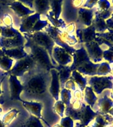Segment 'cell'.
I'll list each match as a JSON object with an SVG mask.
<instances>
[{
  "instance_id": "cell-40",
  "label": "cell",
  "mask_w": 113,
  "mask_h": 127,
  "mask_svg": "<svg viewBox=\"0 0 113 127\" xmlns=\"http://www.w3.org/2000/svg\"><path fill=\"white\" fill-rule=\"evenodd\" d=\"M61 127H73V120L69 117H62L60 121V124Z\"/></svg>"
},
{
  "instance_id": "cell-13",
  "label": "cell",
  "mask_w": 113,
  "mask_h": 127,
  "mask_svg": "<svg viewBox=\"0 0 113 127\" xmlns=\"http://www.w3.org/2000/svg\"><path fill=\"white\" fill-rule=\"evenodd\" d=\"M50 73L51 75V81L49 87V92L56 101H58L59 99V93L61 89L58 72L56 68H53L50 70Z\"/></svg>"
},
{
  "instance_id": "cell-47",
  "label": "cell",
  "mask_w": 113,
  "mask_h": 127,
  "mask_svg": "<svg viewBox=\"0 0 113 127\" xmlns=\"http://www.w3.org/2000/svg\"><path fill=\"white\" fill-rule=\"evenodd\" d=\"M84 2H85V1H83V0H72L71 5L75 9L80 8L81 7V6H83Z\"/></svg>"
},
{
  "instance_id": "cell-33",
  "label": "cell",
  "mask_w": 113,
  "mask_h": 127,
  "mask_svg": "<svg viewBox=\"0 0 113 127\" xmlns=\"http://www.w3.org/2000/svg\"><path fill=\"white\" fill-rule=\"evenodd\" d=\"M19 32V30L16 29L15 27H5L1 26V32L0 37L3 38H10L15 37Z\"/></svg>"
},
{
  "instance_id": "cell-59",
  "label": "cell",
  "mask_w": 113,
  "mask_h": 127,
  "mask_svg": "<svg viewBox=\"0 0 113 127\" xmlns=\"http://www.w3.org/2000/svg\"><path fill=\"white\" fill-rule=\"evenodd\" d=\"M2 113V109L0 107V115H1V113Z\"/></svg>"
},
{
  "instance_id": "cell-4",
  "label": "cell",
  "mask_w": 113,
  "mask_h": 127,
  "mask_svg": "<svg viewBox=\"0 0 113 127\" xmlns=\"http://www.w3.org/2000/svg\"><path fill=\"white\" fill-rule=\"evenodd\" d=\"M88 85L93 89L98 96L105 90H111L113 87V76L112 75L105 76L94 75L88 77Z\"/></svg>"
},
{
  "instance_id": "cell-8",
  "label": "cell",
  "mask_w": 113,
  "mask_h": 127,
  "mask_svg": "<svg viewBox=\"0 0 113 127\" xmlns=\"http://www.w3.org/2000/svg\"><path fill=\"white\" fill-rule=\"evenodd\" d=\"M96 33L95 28L93 25L87 27L78 28L76 29L75 34L78 40V43L84 44L90 42L94 41L96 38Z\"/></svg>"
},
{
  "instance_id": "cell-28",
  "label": "cell",
  "mask_w": 113,
  "mask_h": 127,
  "mask_svg": "<svg viewBox=\"0 0 113 127\" xmlns=\"http://www.w3.org/2000/svg\"><path fill=\"white\" fill-rule=\"evenodd\" d=\"M92 25L95 28V31L98 33H102L107 31V27L106 24V21L101 18L95 11L94 18L92 22Z\"/></svg>"
},
{
  "instance_id": "cell-14",
  "label": "cell",
  "mask_w": 113,
  "mask_h": 127,
  "mask_svg": "<svg viewBox=\"0 0 113 127\" xmlns=\"http://www.w3.org/2000/svg\"><path fill=\"white\" fill-rule=\"evenodd\" d=\"M98 97V101L95 106L97 109L95 111L99 115L107 114L109 110L113 107V100L107 93H104L103 95L101 94Z\"/></svg>"
},
{
  "instance_id": "cell-1",
  "label": "cell",
  "mask_w": 113,
  "mask_h": 127,
  "mask_svg": "<svg viewBox=\"0 0 113 127\" xmlns=\"http://www.w3.org/2000/svg\"><path fill=\"white\" fill-rule=\"evenodd\" d=\"M23 36L26 40L24 45L25 49L35 62L36 64L46 71H50L51 69L56 68L47 50L35 44L26 34H23Z\"/></svg>"
},
{
  "instance_id": "cell-51",
  "label": "cell",
  "mask_w": 113,
  "mask_h": 127,
  "mask_svg": "<svg viewBox=\"0 0 113 127\" xmlns=\"http://www.w3.org/2000/svg\"><path fill=\"white\" fill-rule=\"evenodd\" d=\"M75 127H85V125H83V124H81L80 123H75Z\"/></svg>"
},
{
  "instance_id": "cell-16",
  "label": "cell",
  "mask_w": 113,
  "mask_h": 127,
  "mask_svg": "<svg viewBox=\"0 0 113 127\" xmlns=\"http://www.w3.org/2000/svg\"><path fill=\"white\" fill-rule=\"evenodd\" d=\"M99 66V64L93 63L89 59L81 64L77 67L76 70L85 76L91 77L97 75V71Z\"/></svg>"
},
{
  "instance_id": "cell-3",
  "label": "cell",
  "mask_w": 113,
  "mask_h": 127,
  "mask_svg": "<svg viewBox=\"0 0 113 127\" xmlns=\"http://www.w3.org/2000/svg\"><path fill=\"white\" fill-rule=\"evenodd\" d=\"M26 34L35 44L39 46L40 47H42L47 50L51 58L54 65L56 67L57 64L56 63V62L52 58V50H53L54 47L55 46L56 44L53 40L52 39V38L48 35V34L44 31L36 32L32 34Z\"/></svg>"
},
{
  "instance_id": "cell-58",
  "label": "cell",
  "mask_w": 113,
  "mask_h": 127,
  "mask_svg": "<svg viewBox=\"0 0 113 127\" xmlns=\"http://www.w3.org/2000/svg\"><path fill=\"white\" fill-rule=\"evenodd\" d=\"M1 20H0V35H1Z\"/></svg>"
},
{
  "instance_id": "cell-48",
  "label": "cell",
  "mask_w": 113,
  "mask_h": 127,
  "mask_svg": "<svg viewBox=\"0 0 113 127\" xmlns=\"http://www.w3.org/2000/svg\"><path fill=\"white\" fill-rule=\"evenodd\" d=\"M106 24H107V31L113 33V19L112 18H109L106 20Z\"/></svg>"
},
{
  "instance_id": "cell-26",
  "label": "cell",
  "mask_w": 113,
  "mask_h": 127,
  "mask_svg": "<svg viewBox=\"0 0 113 127\" xmlns=\"http://www.w3.org/2000/svg\"><path fill=\"white\" fill-rule=\"evenodd\" d=\"M63 0H50V12L56 19H59L62 12Z\"/></svg>"
},
{
  "instance_id": "cell-6",
  "label": "cell",
  "mask_w": 113,
  "mask_h": 127,
  "mask_svg": "<svg viewBox=\"0 0 113 127\" xmlns=\"http://www.w3.org/2000/svg\"><path fill=\"white\" fill-rule=\"evenodd\" d=\"M89 59L93 63L99 64L103 61V50L96 41H92L83 44Z\"/></svg>"
},
{
  "instance_id": "cell-9",
  "label": "cell",
  "mask_w": 113,
  "mask_h": 127,
  "mask_svg": "<svg viewBox=\"0 0 113 127\" xmlns=\"http://www.w3.org/2000/svg\"><path fill=\"white\" fill-rule=\"evenodd\" d=\"M41 17V15L35 12L34 13L21 19L19 31L21 33L30 34L35 24Z\"/></svg>"
},
{
  "instance_id": "cell-41",
  "label": "cell",
  "mask_w": 113,
  "mask_h": 127,
  "mask_svg": "<svg viewBox=\"0 0 113 127\" xmlns=\"http://www.w3.org/2000/svg\"><path fill=\"white\" fill-rule=\"evenodd\" d=\"M63 88H65V89H68V90H70L71 91H74L75 90L77 89V85L75 84V83L74 82L72 79H68L65 83L64 84V86H63Z\"/></svg>"
},
{
  "instance_id": "cell-56",
  "label": "cell",
  "mask_w": 113,
  "mask_h": 127,
  "mask_svg": "<svg viewBox=\"0 0 113 127\" xmlns=\"http://www.w3.org/2000/svg\"><path fill=\"white\" fill-rule=\"evenodd\" d=\"M2 90H1V83H0V95H1Z\"/></svg>"
},
{
  "instance_id": "cell-30",
  "label": "cell",
  "mask_w": 113,
  "mask_h": 127,
  "mask_svg": "<svg viewBox=\"0 0 113 127\" xmlns=\"http://www.w3.org/2000/svg\"><path fill=\"white\" fill-rule=\"evenodd\" d=\"M111 73H112V68H111V65L109 62L103 61L101 63H99V66L97 69L96 75L105 76V75H111Z\"/></svg>"
},
{
  "instance_id": "cell-36",
  "label": "cell",
  "mask_w": 113,
  "mask_h": 127,
  "mask_svg": "<svg viewBox=\"0 0 113 127\" xmlns=\"http://www.w3.org/2000/svg\"><path fill=\"white\" fill-rule=\"evenodd\" d=\"M65 107L66 106L65 104L61 100H58V101H56L52 109H53L54 112L59 115V117H63V114L65 113Z\"/></svg>"
},
{
  "instance_id": "cell-17",
  "label": "cell",
  "mask_w": 113,
  "mask_h": 127,
  "mask_svg": "<svg viewBox=\"0 0 113 127\" xmlns=\"http://www.w3.org/2000/svg\"><path fill=\"white\" fill-rule=\"evenodd\" d=\"M98 113L97 112H95L89 105H87L83 101L79 119L81 124H83V125H89V123L95 119Z\"/></svg>"
},
{
  "instance_id": "cell-18",
  "label": "cell",
  "mask_w": 113,
  "mask_h": 127,
  "mask_svg": "<svg viewBox=\"0 0 113 127\" xmlns=\"http://www.w3.org/2000/svg\"><path fill=\"white\" fill-rule=\"evenodd\" d=\"M73 62L70 66L71 71L76 70L77 67L85 60L89 59L87 52L84 46H81L78 49H76L75 52L72 54Z\"/></svg>"
},
{
  "instance_id": "cell-52",
  "label": "cell",
  "mask_w": 113,
  "mask_h": 127,
  "mask_svg": "<svg viewBox=\"0 0 113 127\" xmlns=\"http://www.w3.org/2000/svg\"><path fill=\"white\" fill-rule=\"evenodd\" d=\"M109 97H111V99L113 100V87L111 89V91H110V93H109Z\"/></svg>"
},
{
  "instance_id": "cell-25",
  "label": "cell",
  "mask_w": 113,
  "mask_h": 127,
  "mask_svg": "<svg viewBox=\"0 0 113 127\" xmlns=\"http://www.w3.org/2000/svg\"><path fill=\"white\" fill-rule=\"evenodd\" d=\"M33 7L36 13L46 16L50 10V0H34Z\"/></svg>"
},
{
  "instance_id": "cell-24",
  "label": "cell",
  "mask_w": 113,
  "mask_h": 127,
  "mask_svg": "<svg viewBox=\"0 0 113 127\" xmlns=\"http://www.w3.org/2000/svg\"><path fill=\"white\" fill-rule=\"evenodd\" d=\"M70 78L73 79L79 89H80L83 92L85 87L88 85V77L83 75L77 70L72 71Z\"/></svg>"
},
{
  "instance_id": "cell-60",
  "label": "cell",
  "mask_w": 113,
  "mask_h": 127,
  "mask_svg": "<svg viewBox=\"0 0 113 127\" xmlns=\"http://www.w3.org/2000/svg\"><path fill=\"white\" fill-rule=\"evenodd\" d=\"M3 101H1V100H0V104H3Z\"/></svg>"
},
{
  "instance_id": "cell-34",
  "label": "cell",
  "mask_w": 113,
  "mask_h": 127,
  "mask_svg": "<svg viewBox=\"0 0 113 127\" xmlns=\"http://www.w3.org/2000/svg\"><path fill=\"white\" fill-rule=\"evenodd\" d=\"M1 25L5 27H14V19L9 13H4L0 17Z\"/></svg>"
},
{
  "instance_id": "cell-62",
  "label": "cell",
  "mask_w": 113,
  "mask_h": 127,
  "mask_svg": "<svg viewBox=\"0 0 113 127\" xmlns=\"http://www.w3.org/2000/svg\"><path fill=\"white\" fill-rule=\"evenodd\" d=\"M112 4L113 5V0H112Z\"/></svg>"
},
{
  "instance_id": "cell-46",
  "label": "cell",
  "mask_w": 113,
  "mask_h": 127,
  "mask_svg": "<svg viewBox=\"0 0 113 127\" xmlns=\"http://www.w3.org/2000/svg\"><path fill=\"white\" fill-rule=\"evenodd\" d=\"M15 1L21 2V3H23L25 6L28 7V8L34 10V7H33L34 0H15Z\"/></svg>"
},
{
  "instance_id": "cell-7",
  "label": "cell",
  "mask_w": 113,
  "mask_h": 127,
  "mask_svg": "<svg viewBox=\"0 0 113 127\" xmlns=\"http://www.w3.org/2000/svg\"><path fill=\"white\" fill-rule=\"evenodd\" d=\"M52 58L57 65H70L73 62L72 55L68 53L64 48L55 45L52 50Z\"/></svg>"
},
{
  "instance_id": "cell-39",
  "label": "cell",
  "mask_w": 113,
  "mask_h": 127,
  "mask_svg": "<svg viewBox=\"0 0 113 127\" xmlns=\"http://www.w3.org/2000/svg\"><path fill=\"white\" fill-rule=\"evenodd\" d=\"M113 7H111V9H109L106 11H95V13L98 15L101 18H102L103 19L106 20L111 17V15L113 13Z\"/></svg>"
},
{
  "instance_id": "cell-2",
  "label": "cell",
  "mask_w": 113,
  "mask_h": 127,
  "mask_svg": "<svg viewBox=\"0 0 113 127\" xmlns=\"http://www.w3.org/2000/svg\"><path fill=\"white\" fill-rule=\"evenodd\" d=\"M23 91L32 96L43 95L46 91L47 81L45 75L42 73H36L27 77L24 83Z\"/></svg>"
},
{
  "instance_id": "cell-44",
  "label": "cell",
  "mask_w": 113,
  "mask_h": 127,
  "mask_svg": "<svg viewBox=\"0 0 113 127\" xmlns=\"http://www.w3.org/2000/svg\"><path fill=\"white\" fill-rule=\"evenodd\" d=\"M82 104H83V101H79V100H75L73 99L71 103V107L74 110L76 111H79L81 110V107H82Z\"/></svg>"
},
{
  "instance_id": "cell-12",
  "label": "cell",
  "mask_w": 113,
  "mask_h": 127,
  "mask_svg": "<svg viewBox=\"0 0 113 127\" xmlns=\"http://www.w3.org/2000/svg\"><path fill=\"white\" fill-rule=\"evenodd\" d=\"M8 8L20 20L35 13L33 9H30L21 3V2L15 1V0L8 6Z\"/></svg>"
},
{
  "instance_id": "cell-11",
  "label": "cell",
  "mask_w": 113,
  "mask_h": 127,
  "mask_svg": "<svg viewBox=\"0 0 113 127\" xmlns=\"http://www.w3.org/2000/svg\"><path fill=\"white\" fill-rule=\"evenodd\" d=\"M9 83L11 99L12 100H18L21 101L22 99L20 95L24 89L23 83L18 79L17 76L13 75H9Z\"/></svg>"
},
{
  "instance_id": "cell-29",
  "label": "cell",
  "mask_w": 113,
  "mask_h": 127,
  "mask_svg": "<svg viewBox=\"0 0 113 127\" xmlns=\"http://www.w3.org/2000/svg\"><path fill=\"white\" fill-rule=\"evenodd\" d=\"M45 17L47 19L48 21L50 23V25H52L53 27L60 29H65L66 23H65V21L63 19H61V18L56 19L53 16V15L50 12V11Z\"/></svg>"
},
{
  "instance_id": "cell-21",
  "label": "cell",
  "mask_w": 113,
  "mask_h": 127,
  "mask_svg": "<svg viewBox=\"0 0 113 127\" xmlns=\"http://www.w3.org/2000/svg\"><path fill=\"white\" fill-rule=\"evenodd\" d=\"M1 49L3 51L4 54L7 56L9 57L10 58H11L14 60H16V61L22 59L23 58L27 57L28 55L24 46L10 48V49H2V48Z\"/></svg>"
},
{
  "instance_id": "cell-35",
  "label": "cell",
  "mask_w": 113,
  "mask_h": 127,
  "mask_svg": "<svg viewBox=\"0 0 113 127\" xmlns=\"http://www.w3.org/2000/svg\"><path fill=\"white\" fill-rule=\"evenodd\" d=\"M23 127H43L38 118L31 115L24 124Z\"/></svg>"
},
{
  "instance_id": "cell-42",
  "label": "cell",
  "mask_w": 113,
  "mask_h": 127,
  "mask_svg": "<svg viewBox=\"0 0 113 127\" xmlns=\"http://www.w3.org/2000/svg\"><path fill=\"white\" fill-rule=\"evenodd\" d=\"M76 27H76L75 23L71 22L70 23L66 25L65 29H64V31L69 34H74V32L76 31Z\"/></svg>"
},
{
  "instance_id": "cell-32",
  "label": "cell",
  "mask_w": 113,
  "mask_h": 127,
  "mask_svg": "<svg viewBox=\"0 0 113 127\" xmlns=\"http://www.w3.org/2000/svg\"><path fill=\"white\" fill-rule=\"evenodd\" d=\"M19 113V111L16 109H13L8 111L7 113H6L3 116L1 120L4 126L5 127V126H8L9 125H10L12 121L17 117Z\"/></svg>"
},
{
  "instance_id": "cell-22",
  "label": "cell",
  "mask_w": 113,
  "mask_h": 127,
  "mask_svg": "<svg viewBox=\"0 0 113 127\" xmlns=\"http://www.w3.org/2000/svg\"><path fill=\"white\" fill-rule=\"evenodd\" d=\"M98 95L94 92L93 89L89 85H87L83 91V102L93 109L95 107L97 101Z\"/></svg>"
},
{
  "instance_id": "cell-15",
  "label": "cell",
  "mask_w": 113,
  "mask_h": 127,
  "mask_svg": "<svg viewBox=\"0 0 113 127\" xmlns=\"http://www.w3.org/2000/svg\"><path fill=\"white\" fill-rule=\"evenodd\" d=\"M95 11L93 9L80 7L77 11V22L83 26V27H87L92 25V22L94 18Z\"/></svg>"
},
{
  "instance_id": "cell-31",
  "label": "cell",
  "mask_w": 113,
  "mask_h": 127,
  "mask_svg": "<svg viewBox=\"0 0 113 127\" xmlns=\"http://www.w3.org/2000/svg\"><path fill=\"white\" fill-rule=\"evenodd\" d=\"M59 98H60V100L65 104L66 107L69 106L73 100L72 91L65 88H61L60 93H59Z\"/></svg>"
},
{
  "instance_id": "cell-49",
  "label": "cell",
  "mask_w": 113,
  "mask_h": 127,
  "mask_svg": "<svg viewBox=\"0 0 113 127\" xmlns=\"http://www.w3.org/2000/svg\"><path fill=\"white\" fill-rule=\"evenodd\" d=\"M15 0H0V6L1 7H8L12 2Z\"/></svg>"
},
{
  "instance_id": "cell-20",
  "label": "cell",
  "mask_w": 113,
  "mask_h": 127,
  "mask_svg": "<svg viewBox=\"0 0 113 127\" xmlns=\"http://www.w3.org/2000/svg\"><path fill=\"white\" fill-rule=\"evenodd\" d=\"M22 103L27 111L28 113L33 115L34 117H37L38 119L42 118V105L39 102H34V101H26L22 100Z\"/></svg>"
},
{
  "instance_id": "cell-10",
  "label": "cell",
  "mask_w": 113,
  "mask_h": 127,
  "mask_svg": "<svg viewBox=\"0 0 113 127\" xmlns=\"http://www.w3.org/2000/svg\"><path fill=\"white\" fill-rule=\"evenodd\" d=\"M26 40L23 34L19 32L15 37L10 38H3L0 37V48L2 49H10L14 48L24 46Z\"/></svg>"
},
{
  "instance_id": "cell-19",
  "label": "cell",
  "mask_w": 113,
  "mask_h": 127,
  "mask_svg": "<svg viewBox=\"0 0 113 127\" xmlns=\"http://www.w3.org/2000/svg\"><path fill=\"white\" fill-rule=\"evenodd\" d=\"M95 41L97 42L103 50L107 49L113 46V33L108 31L102 33L97 32Z\"/></svg>"
},
{
  "instance_id": "cell-53",
  "label": "cell",
  "mask_w": 113,
  "mask_h": 127,
  "mask_svg": "<svg viewBox=\"0 0 113 127\" xmlns=\"http://www.w3.org/2000/svg\"><path fill=\"white\" fill-rule=\"evenodd\" d=\"M108 114H109V115H111V116H112V117H113V107H112V108H111L110 110H109Z\"/></svg>"
},
{
  "instance_id": "cell-37",
  "label": "cell",
  "mask_w": 113,
  "mask_h": 127,
  "mask_svg": "<svg viewBox=\"0 0 113 127\" xmlns=\"http://www.w3.org/2000/svg\"><path fill=\"white\" fill-rule=\"evenodd\" d=\"M112 7V3L109 0H99L97 4V11H103Z\"/></svg>"
},
{
  "instance_id": "cell-57",
  "label": "cell",
  "mask_w": 113,
  "mask_h": 127,
  "mask_svg": "<svg viewBox=\"0 0 113 127\" xmlns=\"http://www.w3.org/2000/svg\"><path fill=\"white\" fill-rule=\"evenodd\" d=\"M111 68H112V73H111V75L113 76V64L111 65Z\"/></svg>"
},
{
  "instance_id": "cell-63",
  "label": "cell",
  "mask_w": 113,
  "mask_h": 127,
  "mask_svg": "<svg viewBox=\"0 0 113 127\" xmlns=\"http://www.w3.org/2000/svg\"><path fill=\"white\" fill-rule=\"evenodd\" d=\"M83 1H85V0H83Z\"/></svg>"
},
{
  "instance_id": "cell-55",
  "label": "cell",
  "mask_w": 113,
  "mask_h": 127,
  "mask_svg": "<svg viewBox=\"0 0 113 127\" xmlns=\"http://www.w3.org/2000/svg\"><path fill=\"white\" fill-rule=\"evenodd\" d=\"M53 127H61V126L60 125H59V124H57V125H54Z\"/></svg>"
},
{
  "instance_id": "cell-23",
  "label": "cell",
  "mask_w": 113,
  "mask_h": 127,
  "mask_svg": "<svg viewBox=\"0 0 113 127\" xmlns=\"http://www.w3.org/2000/svg\"><path fill=\"white\" fill-rule=\"evenodd\" d=\"M56 69H57V72H58L61 88H63V86H64V84L65 83V82L68 79H70L72 71H71L69 65L64 66V65H57L56 67Z\"/></svg>"
},
{
  "instance_id": "cell-50",
  "label": "cell",
  "mask_w": 113,
  "mask_h": 127,
  "mask_svg": "<svg viewBox=\"0 0 113 127\" xmlns=\"http://www.w3.org/2000/svg\"><path fill=\"white\" fill-rule=\"evenodd\" d=\"M92 127H105L103 126V125H99V124L97 123L96 122H95V123H93V124H92Z\"/></svg>"
},
{
  "instance_id": "cell-5",
  "label": "cell",
  "mask_w": 113,
  "mask_h": 127,
  "mask_svg": "<svg viewBox=\"0 0 113 127\" xmlns=\"http://www.w3.org/2000/svg\"><path fill=\"white\" fill-rule=\"evenodd\" d=\"M35 65V62L29 55H28L27 57L17 60L11 69L7 71V73L9 75H15L17 77H23L27 72Z\"/></svg>"
},
{
  "instance_id": "cell-45",
  "label": "cell",
  "mask_w": 113,
  "mask_h": 127,
  "mask_svg": "<svg viewBox=\"0 0 113 127\" xmlns=\"http://www.w3.org/2000/svg\"><path fill=\"white\" fill-rule=\"evenodd\" d=\"M73 97L75 100H79V101H83V92L81 91L80 89H77L74 91H73Z\"/></svg>"
},
{
  "instance_id": "cell-54",
  "label": "cell",
  "mask_w": 113,
  "mask_h": 127,
  "mask_svg": "<svg viewBox=\"0 0 113 127\" xmlns=\"http://www.w3.org/2000/svg\"><path fill=\"white\" fill-rule=\"evenodd\" d=\"M0 127H5L4 126L3 124V123H2V121L1 119H0Z\"/></svg>"
},
{
  "instance_id": "cell-27",
  "label": "cell",
  "mask_w": 113,
  "mask_h": 127,
  "mask_svg": "<svg viewBox=\"0 0 113 127\" xmlns=\"http://www.w3.org/2000/svg\"><path fill=\"white\" fill-rule=\"evenodd\" d=\"M13 63L14 60L7 56L0 48V69L7 72L13 66Z\"/></svg>"
},
{
  "instance_id": "cell-61",
  "label": "cell",
  "mask_w": 113,
  "mask_h": 127,
  "mask_svg": "<svg viewBox=\"0 0 113 127\" xmlns=\"http://www.w3.org/2000/svg\"><path fill=\"white\" fill-rule=\"evenodd\" d=\"M111 18L113 19V13H112V15H111Z\"/></svg>"
},
{
  "instance_id": "cell-38",
  "label": "cell",
  "mask_w": 113,
  "mask_h": 127,
  "mask_svg": "<svg viewBox=\"0 0 113 127\" xmlns=\"http://www.w3.org/2000/svg\"><path fill=\"white\" fill-rule=\"evenodd\" d=\"M103 61L109 62L111 65L113 64V46L103 50Z\"/></svg>"
},
{
  "instance_id": "cell-43",
  "label": "cell",
  "mask_w": 113,
  "mask_h": 127,
  "mask_svg": "<svg viewBox=\"0 0 113 127\" xmlns=\"http://www.w3.org/2000/svg\"><path fill=\"white\" fill-rule=\"evenodd\" d=\"M99 0H85L82 7L87 8V9H93L95 5H97Z\"/></svg>"
}]
</instances>
